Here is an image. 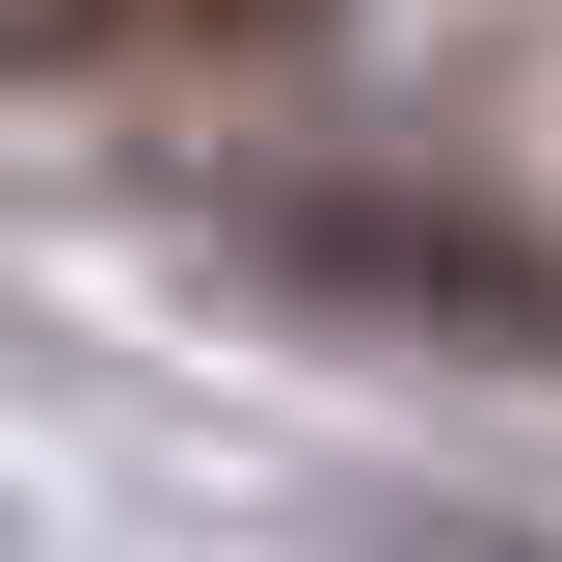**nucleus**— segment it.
I'll return each instance as SVG.
<instances>
[{
    "label": "nucleus",
    "instance_id": "obj_2",
    "mask_svg": "<svg viewBox=\"0 0 562 562\" xmlns=\"http://www.w3.org/2000/svg\"><path fill=\"white\" fill-rule=\"evenodd\" d=\"M241 27H322V0H0V81H108V54H241Z\"/></svg>",
    "mask_w": 562,
    "mask_h": 562
},
{
    "label": "nucleus",
    "instance_id": "obj_1",
    "mask_svg": "<svg viewBox=\"0 0 562 562\" xmlns=\"http://www.w3.org/2000/svg\"><path fill=\"white\" fill-rule=\"evenodd\" d=\"M241 268H295L348 322H456V348H562V268L482 215V188H215Z\"/></svg>",
    "mask_w": 562,
    "mask_h": 562
}]
</instances>
